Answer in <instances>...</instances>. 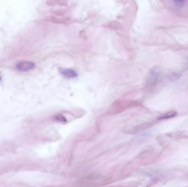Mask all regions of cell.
<instances>
[{
    "mask_svg": "<svg viewBox=\"0 0 188 187\" xmlns=\"http://www.w3.org/2000/svg\"><path fill=\"white\" fill-rule=\"evenodd\" d=\"M160 75V70L158 68H154L152 69L147 79V85L149 87L154 86L157 83Z\"/></svg>",
    "mask_w": 188,
    "mask_h": 187,
    "instance_id": "6da1fadb",
    "label": "cell"
},
{
    "mask_svg": "<svg viewBox=\"0 0 188 187\" xmlns=\"http://www.w3.org/2000/svg\"><path fill=\"white\" fill-rule=\"evenodd\" d=\"M35 66V65L29 61H23L18 63L16 65L17 69L21 71H28L33 69Z\"/></svg>",
    "mask_w": 188,
    "mask_h": 187,
    "instance_id": "7a4b0ae2",
    "label": "cell"
},
{
    "mask_svg": "<svg viewBox=\"0 0 188 187\" xmlns=\"http://www.w3.org/2000/svg\"><path fill=\"white\" fill-rule=\"evenodd\" d=\"M59 71L60 73L66 78H74L77 76V74L75 71L70 69L59 68Z\"/></svg>",
    "mask_w": 188,
    "mask_h": 187,
    "instance_id": "3957f363",
    "label": "cell"
},
{
    "mask_svg": "<svg viewBox=\"0 0 188 187\" xmlns=\"http://www.w3.org/2000/svg\"><path fill=\"white\" fill-rule=\"evenodd\" d=\"M177 114V112L175 111H169L167 112L164 114H163L162 115L159 116L158 117V120H164V119H169L171 117H173L175 116H176Z\"/></svg>",
    "mask_w": 188,
    "mask_h": 187,
    "instance_id": "277c9868",
    "label": "cell"
},
{
    "mask_svg": "<svg viewBox=\"0 0 188 187\" xmlns=\"http://www.w3.org/2000/svg\"><path fill=\"white\" fill-rule=\"evenodd\" d=\"M173 5L177 8H182L185 6L187 3V1H173Z\"/></svg>",
    "mask_w": 188,
    "mask_h": 187,
    "instance_id": "5b68a950",
    "label": "cell"
},
{
    "mask_svg": "<svg viewBox=\"0 0 188 187\" xmlns=\"http://www.w3.org/2000/svg\"><path fill=\"white\" fill-rule=\"evenodd\" d=\"M56 120H59V121H66L65 119L64 118V117L62 115H57L56 117Z\"/></svg>",
    "mask_w": 188,
    "mask_h": 187,
    "instance_id": "8992f818",
    "label": "cell"
},
{
    "mask_svg": "<svg viewBox=\"0 0 188 187\" xmlns=\"http://www.w3.org/2000/svg\"><path fill=\"white\" fill-rule=\"evenodd\" d=\"M1 79H2V78H1V76H0V82H1Z\"/></svg>",
    "mask_w": 188,
    "mask_h": 187,
    "instance_id": "52a82bcc",
    "label": "cell"
},
{
    "mask_svg": "<svg viewBox=\"0 0 188 187\" xmlns=\"http://www.w3.org/2000/svg\"><path fill=\"white\" fill-rule=\"evenodd\" d=\"M187 61H188V59H187Z\"/></svg>",
    "mask_w": 188,
    "mask_h": 187,
    "instance_id": "ba28073f",
    "label": "cell"
}]
</instances>
